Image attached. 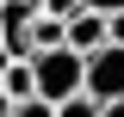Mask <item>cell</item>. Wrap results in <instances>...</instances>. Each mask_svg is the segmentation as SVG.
<instances>
[{"label":"cell","instance_id":"obj_1","mask_svg":"<svg viewBox=\"0 0 124 117\" xmlns=\"http://www.w3.org/2000/svg\"><path fill=\"white\" fill-rule=\"evenodd\" d=\"M81 74H87V62L75 56V49H44V56H31V80H37V99L56 111V105L81 99Z\"/></svg>","mask_w":124,"mask_h":117},{"label":"cell","instance_id":"obj_2","mask_svg":"<svg viewBox=\"0 0 124 117\" xmlns=\"http://www.w3.org/2000/svg\"><path fill=\"white\" fill-rule=\"evenodd\" d=\"M81 99L93 105H124V49H99V56H87V74H81Z\"/></svg>","mask_w":124,"mask_h":117},{"label":"cell","instance_id":"obj_3","mask_svg":"<svg viewBox=\"0 0 124 117\" xmlns=\"http://www.w3.org/2000/svg\"><path fill=\"white\" fill-rule=\"evenodd\" d=\"M62 49H75L81 62H87V56H99V49H106V19H93V13H75L68 25H62Z\"/></svg>","mask_w":124,"mask_h":117},{"label":"cell","instance_id":"obj_4","mask_svg":"<svg viewBox=\"0 0 124 117\" xmlns=\"http://www.w3.org/2000/svg\"><path fill=\"white\" fill-rule=\"evenodd\" d=\"M0 92H6V105H25V99H37L31 62H0Z\"/></svg>","mask_w":124,"mask_h":117},{"label":"cell","instance_id":"obj_5","mask_svg":"<svg viewBox=\"0 0 124 117\" xmlns=\"http://www.w3.org/2000/svg\"><path fill=\"white\" fill-rule=\"evenodd\" d=\"M44 6V19H56V25H68V19L81 13V0H37Z\"/></svg>","mask_w":124,"mask_h":117},{"label":"cell","instance_id":"obj_6","mask_svg":"<svg viewBox=\"0 0 124 117\" xmlns=\"http://www.w3.org/2000/svg\"><path fill=\"white\" fill-rule=\"evenodd\" d=\"M56 117H99V105L93 99H68V105H56Z\"/></svg>","mask_w":124,"mask_h":117},{"label":"cell","instance_id":"obj_7","mask_svg":"<svg viewBox=\"0 0 124 117\" xmlns=\"http://www.w3.org/2000/svg\"><path fill=\"white\" fill-rule=\"evenodd\" d=\"M81 13H93V19H112V13H124V0H81Z\"/></svg>","mask_w":124,"mask_h":117},{"label":"cell","instance_id":"obj_8","mask_svg":"<svg viewBox=\"0 0 124 117\" xmlns=\"http://www.w3.org/2000/svg\"><path fill=\"white\" fill-rule=\"evenodd\" d=\"M106 43H112V49H124V13H112V19H106Z\"/></svg>","mask_w":124,"mask_h":117},{"label":"cell","instance_id":"obj_9","mask_svg":"<svg viewBox=\"0 0 124 117\" xmlns=\"http://www.w3.org/2000/svg\"><path fill=\"white\" fill-rule=\"evenodd\" d=\"M13 117H56V111H50L44 99H25V105H13Z\"/></svg>","mask_w":124,"mask_h":117},{"label":"cell","instance_id":"obj_10","mask_svg":"<svg viewBox=\"0 0 124 117\" xmlns=\"http://www.w3.org/2000/svg\"><path fill=\"white\" fill-rule=\"evenodd\" d=\"M99 117H124V105H99Z\"/></svg>","mask_w":124,"mask_h":117},{"label":"cell","instance_id":"obj_11","mask_svg":"<svg viewBox=\"0 0 124 117\" xmlns=\"http://www.w3.org/2000/svg\"><path fill=\"white\" fill-rule=\"evenodd\" d=\"M0 62H6V43H0Z\"/></svg>","mask_w":124,"mask_h":117}]
</instances>
